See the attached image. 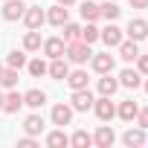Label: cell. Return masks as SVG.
Listing matches in <instances>:
<instances>
[{"instance_id":"obj_39","label":"cell","mask_w":148,"mask_h":148,"mask_svg":"<svg viewBox=\"0 0 148 148\" xmlns=\"http://www.w3.org/2000/svg\"><path fill=\"white\" fill-rule=\"evenodd\" d=\"M145 93H148V82H145Z\"/></svg>"},{"instance_id":"obj_14","label":"cell","mask_w":148,"mask_h":148,"mask_svg":"<svg viewBox=\"0 0 148 148\" xmlns=\"http://www.w3.org/2000/svg\"><path fill=\"white\" fill-rule=\"evenodd\" d=\"M67 84H70L73 90H82V87H87V73H84V70L67 73Z\"/></svg>"},{"instance_id":"obj_35","label":"cell","mask_w":148,"mask_h":148,"mask_svg":"<svg viewBox=\"0 0 148 148\" xmlns=\"http://www.w3.org/2000/svg\"><path fill=\"white\" fill-rule=\"evenodd\" d=\"M136 119H139V128H148V108H145V110H139V113H136Z\"/></svg>"},{"instance_id":"obj_34","label":"cell","mask_w":148,"mask_h":148,"mask_svg":"<svg viewBox=\"0 0 148 148\" xmlns=\"http://www.w3.org/2000/svg\"><path fill=\"white\" fill-rule=\"evenodd\" d=\"M35 145H38V142H35L32 136H23V139L18 142V148H35Z\"/></svg>"},{"instance_id":"obj_1","label":"cell","mask_w":148,"mask_h":148,"mask_svg":"<svg viewBox=\"0 0 148 148\" xmlns=\"http://www.w3.org/2000/svg\"><path fill=\"white\" fill-rule=\"evenodd\" d=\"M64 55H67V61H73V64H84L87 58H93L90 44H84V41H70V44L64 47Z\"/></svg>"},{"instance_id":"obj_16","label":"cell","mask_w":148,"mask_h":148,"mask_svg":"<svg viewBox=\"0 0 148 148\" xmlns=\"http://www.w3.org/2000/svg\"><path fill=\"white\" fill-rule=\"evenodd\" d=\"M119 55H122V61H136V55H139L136 41H122L119 44Z\"/></svg>"},{"instance_id":"obj_25","label":"cell","mask_w":148,"mask_h":148,"mask_svg":"<svg viewBox=\"0 0 148 148\" xmlns=\"http://www.w3.org/2000/svg\"><path fill=\"white\" fill-rule=\"evenodd\" d=\"M26 64V55L21 52V49H12L9 55H6V67H12V70H21Z\"/></svg>"},{"instance_id":"obj_6","label":"cell","mask_w":148,"mask_h":148,"mask_svg":"<svg viewBox=\"0 0 148 148\" xmlns=\"http://www.w3.org/2000/svg\"><path fill=\"white\" fill-rule=\"evenodd\" d=\"M23 12H26V6L21 0H6L3 3V18L6 21H18V18H23Z\"/></svg>"},{"instance_id":"obj_4","label":"cell","mask_w":148,"mask_h":148,"mask_svg":"<svg viewBox=\"0 0 148 148\" xmlns=\"http://www.w3.org/2000/svg\"><path fill=\"white\" fill-rule=\"evenodd\" d=\"M23 21H26V26H29V29H38V26L47 21V15H44V9H41V6H26Z\"/></svg>"},{"instance_id":"obj_12","label":"cell","mask_w":148,"mask_h":148,"mask_svg":"<svg viewBox=\"0 0 148 148\" xmlns=\"http://www.w3.org/2000/svg\"><path fill=\"white\" fill-rule=\"evenodd\" d=\"M70 119H73V108H70V105H55V108H52V122H55V125L64 128V125H70Z\"/></svg>"},{"instance_id":"obj_19","label":"cell","mask_w":148,"mask_h":148,"mask_svg":"<svg viewBox=\"0 0 148 148\" xmlns=\"http://www.w3.org/2000/svg\"><path fill=\"white\" fill-rule=\"evenodd\" d=\"M23 131H26L29 136H35V134H41V131H44V119H41L38 113H32V116H26V122H23Z\"/></svg>"},{"instance_id":"obj_26","label":"cell","mask_w":148,"mask_h":148,"mask_svg":"<svg viewBox=\"0 0 148 148\" xmlns=\"http://www.w3.org/2000/svg\"><path fill=\"white\" fill-rule=\"evenodd\" d=\"M47 145H49V148H61V145H70V136H67L64 131H52V134L47 136Z\"/></svg>"},{"instance_id":"obj_22","label":"cell","mask_w":148,"mask_h":148,"mask_svg":"<svg viewBox=\"0 0 148 148\" xmlns=\"http://www.w3.org/2000/svg\"><path fill=\"white\" fill-rule=\"evenodd\" d=\"M47 102V93L44 90H29V93H23V105H29V108H41Z\"/></svg>"},{"instance_id":"obj_15","label":"cell","mask_w":148,"mask_h":148,"mask_svg":"<svg viewBox=\"0 0 148 148\" xmlns=\"http://www.w3.org/2000/svg\"><path fill=\"white\" fill-rule=\"evenodd\" d=\"M116 90H119V82L110 79V73H105V79H99V93L102 96H113Z\"/></svg>"},{"instance_id":"obj_13","label":"cell","mask_w":148,"mask_h":148,"mask_svg":"<svg viewBox=\"0 0 148 148\" xmlns=\"http://www.w3.org/2000/svg\"><path fill=\"white\" fill-rule=\"evenodd\" d=\"M44 52L49 58H61L64 55V38H47L44 41Z\"/></svg>"},{"instance_id":"obj_2","label":"cell","mask_w":148,"mask_h":148,"mask_svg":"<svg viewBox=\"0 0 148 148\" xmlns=\"http://www.w3.org/2000/svg\"><path fill=\"white\" fill-rule=\"evenodd\" d=\"M70 102H73V105H70L73 110H90L96 99L90 96V90H87V87H82V90H73V99H70Z\"/></svg>"},{"instance_id":"obj_24","label":"cell","mask_w":148,"mask_h":148,"mask_svg":"<svg viewBox=\"0 0 148 148\" xmlns=\"http://www.w3.org/2000/svg\"><path fill=\"white\" fill-rule=\"evenodd\" d=\"M99 12H102V18H105V21H116V18L122 15V9L113 3V0H108L105 6H99Z\"/></svg>"},{"instance_id":"obj_32","label":"cell","mask_w":148,"mask_h":148,"mask_svg":"<svg viewBox=\"0 0 148 148\" xmlns=\"http://www.w3.org/2000/svg\"><path fill=\"white\" fill-rule=\"evenodd\" d=\"M29 73L38 79V76H44V73H47V64H44L41 58H35V61H29Z\"/></svg>"},{"instance_id":"obj_36","label":"cell","mask_w":148,"mask_h":148,"mask_svg":"<svg viewBox=\"0 0 148 148\" xmlns=\"http://www.w3.org/2000/svg\"><path fill=\"white\" fill-rule=\"evenodd\" d=\"M134 9H148V0H131Z\"/></svg>"},{"instance_id":"obj_21","label":"cell","mask_w":148,"mask_h":148,"mask_svg":"<svg viewBox=\"0 0 148 148\" xmlns=\"http://www.w3.org/2000/svg\"><path fill=\"white\" fill-rule=\"evenodd\" d=\"M82 18H84L87 23L99 21V18H102V12H99V3H90V0H87V3H82Z\"/></svg>"},{"instance_id":"obj_31","label":"cell","mask_w":148,"mask_h":148,"mask_svg":"<svg viewBox=\"0 0 148 148\" xmlns=\"http://www.w3.org/2000/svg\"><path fill=\"white\" fill-rule=\"evenodd\" d=\"M79 35H82V26H76V23H64V41L70 44V41H79Z\"/></svg>"},{"instance_id":"obj_3","label":"cell","mask_w":148,"mask_h":148,"mask_svg":"<svg viewBox=\"0 0 148 148\" xmlns=\"http://www.w3.org/2000/svg\"><path fill=\"white\" fill-rule=\"evenodd\" d=\"M93 110H96V116H99L102 122H108V119H113V116H116V108H113L110 96H102V99H96V102H93Z\"/></svg>"},{"instance_id":"obj_11","label":"cell","mask_w":148,"mask_h":148,"mask_svg":"<svg viewBox=\"0 0 148 148\" xmlns=\"http://www.w3.org/2000/svg\"><path fill=\"white\" fill-rule=\"evenodd\" d=\"M99 38H102V41H105L108 47H119V44H122V29L110 23L108 29H102V32H99Z\"/></svg>"},{"instance_id":"obj_30","label":"cell","mask_w":148,"mask_h":148,"mask_svg":"<svg viewBox=\"0 0 148 148\" xmlns=\"http://www.w3.org/2000/svg\"><path fill=\"white\" fill-rule=\"evenodd\" d=\"M23 49H41V35H38L35 29L26 32V38H23Z\"/></svg>"},{"instance_id":"obj_38","label":"cell","mask_w":148,"mask_h":148,"mask_svg":"<svg viewBox=\"0 0 148 148\" xmlns=\"http://www.w3.org/2000/svg\"><path fill=\"white\" fill-rule=\"evenodd\" d=\"M0 110H3V93H0Z\"/></svg>"},{"instance_id":"obj_10","label":"cell","mask_w":148,"mask_h":148,"mask_svg":"<svg viewBox=\"0 0 148 148\" xmlns=\"http://www.w3.org/2000/svg\"><path fill=\"white\" fill-rule=\"evenodd\" d=\"M47 21H49L52 26H64V23L70 21V15H67V6H61V3H58V6H52V9L47 12Z\"/></svg>"},{"instance_id":"obj_40","label":"cell","mask_w":148,"mask_h":148,"mask_svg":"<svg viewBox=\"0 0 148 148\" xmlns=\"http://www.w3.org/2000/svg\"><path fill=\"white\" fill-rule=\"evenodd\" d=\"M0 76H3V67H0Z\"/></svg>"},{"instance_id":"obj_27","label":"cell","mask_w":148,"mask_h":148,"mask_svg":"<svg viewBox=\"0 0 148 148\" xmlns=\"http://www.w3.org/2000/svg\"><path fill=\"white\" fill-rule=\"evenodd\" d=\"M90 142H93V136H90L87 131H76V134L70 136V145H76V148H87Z\"/></svg>"},{"instance_id":"obj_17","label":"cell","mask_w":148,"mask_h":148,"mask_svg":"<svg viewBox=\"0 0 148 148\" xmlns=\"http://www.w3.org/2000/svg\"><path fill=\"white\" fill-rule=\"evenodd\" d=\"M21 105H23V96H21V93H9V96H3V110H6V113H18Z\"/></svg>"},{"instance_id":"obj_7","label":"cell","mask_w":148,"mask_h":148,"mask_svg":"<svg viewBox=\"0 0 148 148\" xmlns=\"http://www.w3.org/2000/svg\"><path fill=\"white\" fill-rule=\"evenodd\" d=\"M128 38H131V41H142V38H148V23H145L142 18L131 21V23H128Z\"/></svg>"},{"instance_id":"obj_23","label":"cell","mask_w":148,"mask_h":148,"mask_svg":"<svg viewBox=\"0 0 148 148\" xmlns=\"http://www.w3.org/2000/svg\"><path fill=\"white\" fill-rule=\"evenodd\" d=\"M122 139H125V145H131V148H134V145H145V128H139V131L131 128V131H125Z\"/></svg>"},{"instance_id":"obj_18","label":"cell","mask_w":148,"mask_h":148,"mask_svg":"<svg viewBox=\"0 0 148 148\" xmlns=\"http://www.w3.org/2000/svg\"><path fill=\"white\" fill-rule=\"evenodd\" d=\"M116 113H119L125 122H131V119H136L139 108H136V102H134V99H128V102H122V105H119V110H116Z\"/></svg>"},{"instance_id":"obj_5","label":"cell","mask_w":148,"mask_h":148,"mask_svg":"<svg viewBox=\"0 0 148 148\" xmlns=\"http://www.w3.org/2000/svg\"><path fill=\"white\" fill-rule=\"evenodd\" d=\"M113 67H116V61H113V55H108V52H99V55H93V70L96 73H113Z\"/></svg>"},{"instance_id":"obj_8","label":"cell","mask_w":148,"mask_h":148,"mask_svg":"<svg viewBox=\"0 0 148 148\" xmlns=\"http://www.w3.org/2000/svg\"><path fill=\"white\" fill-rule=\"evenodd\" d=\"M113 139H116V134H113V128H108V125H102V128L93 134V142H96L99 148H110Z\"/></svg>"},{"instance_id":"obj_9","label":"cell","mask_w":148,"mask_h":148,"mask_svg":"<svg viewBox=\"0 0 148 148\" xmlns=\"http://www.w3.org/2000/svg\"><path fill=\"white\" fill-rule=\"evenodd\" d=\"M47 73H49V76L58 82V79H67V73H70V64L64 61V55L61 58H52V64L47 67Z\"/></svg>"},{"instance_id":"obj_29","label":"cell","mask_w":148,"mask_h":148,"mask_svg":"<svg viewBox=\"0 0 148 148\" xmlns=\"http://www.w3.org/2000/svg\"><path fill=\"white\" fill-rule=\"evenodd\" d=\"M79 41H84V44H93V41H99V29H96L93 23H87V26L82 29V35H79Z\"/></svg>"},{"instance_id":"obj_33","label":"cell","mask_w":148,"mask_h":148,"mask_svg":"<svg viewBox=\"0 0 148 148\" xmlns=\"http://www.w3.org/2000/svg\"><path fill=\"white\" fill-rule=\"evenodd\" d=\"M136 67H139V73L148 76V55H136Z\"/></svg>"},{"instance_id":"obj_20","label":"cell","mask_w":148,"mask_h":148,"mask_svg":"<svg viewBox=\"0 0 148 148\" xmlns=\"http://www.w3.org/2000/svg\"><path fill=\"white\" fill-rule=\"evenodd\" d=\"M119 84H122V87H131V90H136V87H139V73H136V70H122Z\"/></svg>"},{"instance_id":"obj_28","label":"cell","mask_w":148,"mask_h":148,"mask_svg":"<svg viewBox=\"0 0 148 148\" xmlns=\"http://www.w3.org/2000/svg\"><path fill=\"white\" fill-rule=\"evenodd\" d=\"M0 84H3V87H15V84H18V70H12V67H3Z\"/></svg>"},{"instance_id":"obj_37","label":"cell","mask_w":148,"mask_h":148,"mask_svg":"<svg viewBox=\"0 0 148 148\" xmlns=\"http://www.w3.org/2000/svg\"><path fill=\"white\" fill-rule=\"evenodd\" d=\"M58 3H61V6H73V3H76V0H58Z\"/></svg>"}]
</instances>
